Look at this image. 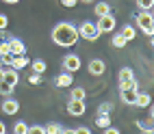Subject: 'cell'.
<instances>
[{
  "instance_id": "obj_5",
  "label": "cell",
  "mask_w": 154,
  "mask_h": 134,
  "mask_svg": "<svg viewBox=\"0 0 154 134\" xmlns=\"http://www.w3.org/2000/svg\"><path fill=\"white\" fill-rule=\"evenodd\" d=\"M85 110H87L85 100H69V104H67V112H69L72 117H83V115H85Z\"/></svg>"
},
{
  "instance_id": "obj_3",
  "label": "cell",
  "mask_w": 154,
  "mask_h": 134,
  "mask_svg": "<svg viewBox=\"0 0 154 134\" xmlns=\"http://www.w3.org/2000/svg\"><path fill=\"white\" fill-rule=\"evenodd\" d=\"M115 26H117V19H115V15H113V13L102 15L98 22H96V28H98L100 35H102V33H113V30H115Z\"/></svg>"
},
{
  "instance_id": "obj_11",
  "label": "cell",
  "mask_w": 154,
  "mask_h": 134,
  "mask_svg": "<svg viewBox=\"0 0 154 134\" xmlns=\"http://www.w3.org/2000/svg\"><path fill=\"white\" fill-rule=\"evenodd\" d=\"M2 80L7 82V85H11V87L15 89V85L20 82V74H17V69H13V67L5 69V74H2Z\"/></svg>"
},
{
  "instance_id": "obj_18",
  "label": "cell",
  "mask_w": 154,
  "mask_h": 134,
  "mask_svg": "<svg viewBox=\"0 0 154 134\" xmlns=\"http://www.w3.org/2000/svg\"><path fill=\"white\" fill-rule=\"evenodd\" d=\"M85 95H87V91L83 87H74L69 93V100H85Z\"/></svg>"
},
{
  "instance_id": "obj_23",
  "label": "cell",
  "mask_w": 154,
  "mask_h": 134,
  "mask_svg": "<svg viewBox=\"0 0 154 134\" xmlns=\"http://www.w3.org/2000/svg\"><path fill=\"white\" fill-rule=\"evenodd\" d=\"M28 132V123L26 121H17L13 126V134H26Z\"/></svg>"
},
{
  "instance_id": "obj_24",
  "label": "cell",
  "mask_w": 154,
  "mask_h": 134,
  "mask_svg": "<svg viewBox=\"0 0 154 134\" xmlns=\"http://www.w3.org/2000/svg\"><path fill=\"white\" fill-rule=\"evenodd\" d=\"M137 7L141 9V11H152L154 0H137Z\"/></svg>"
},
{
  "instance_id": "obj_28",
  "label": "cell",
  "mask_w": 154,
  "mask_h": 134,
  "mask_svg": "<svg viewBox=\"0 0 154 134\" xmlns=\"http://www.w3.org/2000/svg\"><path fill=\"white\" fill-rule=\"evenodd\" d=\"M28 85H42V74H30L28 76Z\"/></svg>"
},
{
  "instance_id": "obj_32",
  "label": "cell",
  "mask_w": 154,
  "mask_h": 134,
  "mask_svg": "<svg viewBox=\"0 0 154 134\" xmlns=\"http://www.w3.org/2000/svg\"><path fill=\"white\" fill-rule=\"evenodd\" d=\"M0 54H9V46H7V41H2V43H0Z\"/></svg>"
},
{
  "instance_id": "obj_27",
  "label": "cell",
  "mask_w": 154,
  "mask_h": 134,
  "mask_svg": "<svg viewBox=\"0 0 154 134\" xmlns=\"http://www.w3.org/2000/svg\"><path fill=\"white\" fill-rule=\"evenodd\" d=\"M0 63H2L5 67H11V63H13V54L9 52V54H0Z\"/></svg>"
},
{
  "instance_id": "obj_9",
  "label": "cell",
  "mask_w": 154,
  "mask_h": 134,
  "mask_svg": "<svg viewBox=\"0 0 154 134\" xmlns=\"http://www.w3.org/2000/svg\"><path fill=\"white\" fill-rule=\"evenodd\" d=\"M0 108H2L5 115H15V112H20V104H17V100H13V97H7Z\"/></svg>"
},
{
  "instance_id": "obj_13",
  "label": "cell",
  "mask_w": 154,
  "mask_h": 134,
  "mask_svg": "<svg viewBox=\"0 0 154 134\" xmlns=\"http://www.w3.org/2000/svg\"><path fill=\"white\" fill-rule=\"evenodd\" d=\"M135 97H137V89H122V93H119V100L128 106L135 104Z\"/></svg>"
},
{
  "instance_id": "obj_2",
  "label": "cell",
  "mask_w": 154,
  "mask_h": 134,
  "mask_svg": "<svg viewBox=\"0 0 154 134\" xmlns=\"http://www.w3.org/2000/svg\"><path fill=\"white\" fill-rule=\"evenodd\" d=\"M137 26L152 39L154 37V17H152V11H141L137 15Z\"/></svg>"
},
{
  "instance_id": "obj_12",
  "label": "cell",
  "mask_w": 154,
  "mask_h": 134,
  "mask_svg": "<svg viewBox=\"0 0 154 134\" xmlns=\"http://www.w3.org/2000/svg\"><path fill=\"white\" fill-rule=\"evenodd\" d=\"M72 71H63V74H59L57 78H54V85L59 87V89H65V87H72Z\"/></svg>"
},
{
  "instance_id": "obj_4",
  "label": "cell",
  "mask_w": 154,
  "mask_h": 134,
  "mask_svg": "<svg viewBox=\"0 0 154 134\" xmlns=\"http://www.w3.org/2000/svg\"><path fill=\"white\" fill-rule=\"evenodd\" d=\"M76 30H78V37H83V39H87V41H96V39L100 37V33H98V28H96L94 22H83Z\"/></svg>"
},
{
  "instance_id": "obj_37",
  "label": "cell",
  "mask_w": 154,
  "mask_h": 134,
  "mask_svg": "<svg viewBox=\"0 0 154 134\" xmlns=\"http://www.w3.org/2000/svg\"><path fill=\"white\" fill-rule=\"evenodd\" d=\"M61 134H76V132H74V130H63Z\"/></svg>"
},
{
  "instance_id": "obj_25",
  "label": "cell",
  "mask_w": 154,
  "mask_h": 134,
  "mask_svg": "<svg viewBox=\"0 0 154 134\" xmlns=\"http://www.w3.org/2000/svg\"><path fill=\"white\" fill-rule=\"evenodd\" d=\"M111 110H113V104L104 102V104H100V106H98V115H111Z\"/></svg>"
},
{
  "instance_id": "obj_26",
  "label": "cell",
  "mask_w": 154,
  "mask_h": 134,
  "mask_svg": "<svg viewBox=\"0 0 154 134\" xmlns=\"http://www.w3.org/2000/svg\"><path fill=\"white\" fill-rule=\"evenodd\" d=\"M111 43H113V46H115V48H124V46L128 43V41H126L124 37H122V35H115V37H113V39H111Z\"/></svg>"
},
{
  "instance_id": "obj_20",
  "label": "cell",
  "mask_w": 154,
  "mask_h": 134,
  "mask_svg": "<svg viewBox=\"0 0 154 134\" xmlns=\"http://www.w3.org/2000/svg\"><path fill=\"white\" fill-rule=\"evenodd\" d=\"M96 126L102 128V130L109 128V126H111V117H109V115H98V117H96Z\"/></svg>"
},
{
  "instance_id": "obj_7",
  "label": "cell",
  "mask_w": 154,
  "mask_h": 134,
  "mask_svg": "<svg viewBox=\"0 0 154 134\" xmlns=\"http://www.w3.org/2000/svg\"><path fill=\"white\" fill-rule=\"evenodd\" d=\"M80 56L78 54H67L65 58H63V67H65V71H78L80 69Z\"/></svg>"
},
{
  "instance_id": "obj_34",
  "label": "cell",
  "mask_w": 154,
  "mask_h": 134,
  "mask_svg": "<svg viewBox=\"0 0 154 134\" xmlns=\"http://www.w3.org/2000/svg\"><path fill=\"white\" fill-rule=\"evenodd\" d=\"M76 134H91V130L89 128H78V130H74Z\"/></svg>"
},
{
  "instance_id": "obj_1",
  "label": "cell",
  "mask_w": 154,
  "mask_h": 134,
  "mask_svg": "<svg viewBox=\"0 0 154 134\" xmlns=\"http://www.w3.org/2000/svg\"><path fill=\"white\" fill-rule=\"evenodd\" d=\"M52 41L61 48H72L78 41V30L74 24L63 22V24H57L52 30Z\"/></svg>"
},
{
  "instance_id": "obj_31",
  "label": "cell",
  "mask_w": 154,
  "mask_h": 134,
  "mask_svg": "<svg viewBox=\"0 0 154 134\" xmlns=\"http://www.w3.org/2000/svg\"><path fill=\"white\" fill-rule=\"evenodd\" d=\"M61 4L67 7V9H74V7L78 4V0H61Z\"/></svg>"
},
{
  "instance_id": "obj_16",
  "label": "cell",
  "mask_w": 154,
  "mask_h": 134,
  "mask_svg": "<svg viewBox=\"0 0 154 134\" xmlns=\"http://www.w3.org/2000/svg\"><path fill=\"white\" fill-rule=\"evenodd\" d=\"M30 69H33V74H44V71H46V61L35 58L33 63H30Z\"/></svg>"
},
{
  "instance_id": "obj_15",
  "label": "cell",
  "mask_w": 154,
  "mask_h": 134,
  "mask_svg": "<svg viewBox=\"0 0 154 134\" xmlns=\"http://www.w3.org/2000/svg\"><path fill=\"white\" fill-rule=\"evenodd\" d=\"M28 65V58H26V54H13V63H11V67L13 69H24Z\"/></svg>"
},
{
  "instance_id": "obj_14",
  "label": "cell",
  "mask_w": 154,
  "mask_h": 134,
  "mask_svg": "<svg viewBox=\"0 0 154 134\" xmlns=\"http://www.w3.org/2000/svg\"><path fill=\"white\" fill-rule=\"evenodd\" d=\"M150 102H152L150 93H139V91H137V97H135V104H132V106H137V108H148Z\"/></svg>"
},
{
  "instance_id": "obj_36",
  "label": "cell",
  "mask_w": 154,
  "mask_h": 134,
  "mask_svg": "<svg viewBox=\"0 0 154 134\" xmlns=\"http://www.w3.org/2000/svg\"><path fill=\"white\" fill-rule=\"evenodd\" d=\"M2 2H7V4H17L20 0H2Z\"/></svg>"
},
{
  "instance_id": "obj_19",
  "label": "cell",
  "mask_w": 154,
  "mask_h": 134,
  "mask_svg": "<svg viewBox=\"0 0 154 134\" xmlns=\"http://www.w3.org/2000/svg\"><path fill=\"white\" fill-rule=\"evenodd\" d=\"M122 37H124L126 41H132V39H135V28H132L130 24H126L124 28H122V33H119Z\"/></svg>"
},
{
  "instance_id": "obj_21",
  "label": "cell",
  "mask_w": 154,
  "mask_h": 134,
  "mask_svg": "<svg viewBox=\"0 0 154 134\" xmlns=\"http://www.w3.org/2000/svg\"><path fill=\"white\" fill-rule=\"evenodd\" d=\"M44 132L46 134H61L63 128H61V123H48V126H44Z\"/></svg>"
},
{
  "instance_id": "obj_38",
  "label": "cell",
  "mask_w": 154,
  "mask_h": 134,
  "mask_svg": "<svg viewBox=\"0 0 154 134\" xmlns=\"http://www.w3.org/2000/svg\"><path fill=\"white\" fill-rule=\"evenodd\" d=\"M143 134H154V130H152V128H148V130H143Z\"/></svg>"
},
{
  "instance_id": "obj_39",
  "label": "cell",
  "mask_w": 154,
  "mask_h": 134,
  "mask_svg": "<svg viewBox=\"0 0 154 134\" xmlns=\"http://www.w3.org/2000/svg\"><path fill=\"white\" fill-rule=\"evenodd\" d=\"M2 74H5V69H2V67H0V80H2Z\"/></svg>"
},
{
  "instance_id": "obj_6",
  "label": "cell",
  "mask_w": 154,
  "mask_h": 134,
  "mask_svg": "<svg viewBox=\"0 0 154 134\" xmlns=\"http://www.w3.org/2000/svg\"><path fill=\"white\" fill-rule=\"evenodd\" d=\"M135 80V71L130 67L119 69V89H130V82Z\"/></svg>"
},
{
  "instance_id": "obj_22",
  "label": "cell",
  "mask_w": 154,
  "mask_h": 134,
  "mask_svg": "<svg viewBox=\"0 0 154 134\" xmlns=\"http://www.w3.org/2000/svg\"><path fill=\"white\" fill-rule=\"evenodd\" d=\"M0 95H5V97H11L13 95V87L7 85L5 80H0Z\"/></svg>"
},
{
  "instance_id": "obj_35",
  "label": "cell",
  "mask_w": 154,
  "mask_h": 134,
  "mask_svg": "<svg viewBox=\"0 0 154 134\" xmlns=\"http://www.w3.org/2000/svg\"><path fill=\"white\" fill-rule=\"evenodd\" d=\"M0 134H7V126H5L2 121H0Z\"/></svg>"
},
{
  "instance_id": "obj_8",
  "label": "cell",
  "mask_w": 154,
  "mask_h": 134,
  "mask_svg": "<svg viewBox=\"0 0 154 134\" xmlns=\"http://www.w3.org/2000/svg\"><path fill=\"white\" fill-rule=\"evenodd\" d=\"M7 46H9V52H11V54H24L26 52V46L17 37H9L7 39Z\"/></svg>"
},
{
  "instance_id": "obj_30",
  "label": "cell",
  "mask_w": 154,
  "mask_h": 134,
  "mask_svg": "<svg viewBox=\"0 0 154 134\" xmlns=\"http://www.w3.org/2000/svg\"><path fill=\"white\" fill-rule=\"evenodd\" d=\"M7 26H9V17L5 13H0V30H7Z\"/></svg>"
},
{
  "instance_id": "obj_33",
  "label": "cell",
  "mask_w": 154,
  "mask_h": 134,
  "mask_svg": "<svg viewBox=\"0 0 154 134\" xmlns=\"http://www.w3.org/2000/svg\"><path fill=\"white\" fill-rule=\"evenodd\" d=\"M104 134H119V130H117V128H111V126H109V128H104Z\"/></svg>"
},
{
  "instance_id": "obj_40",
  "label": "cell",
  "mask_w": 154,
  "mask_h": 134,
  "mask_svg": "<svg viewBox=\"0 0 154 134\" xmlns=\"http://www.w3.org/2000/svg\"><path fill=\"white\" fill-rule=\"evenodd\" d=\"M78 2H94V0H78Z\"/></svg>"
},
{
  "instance_id": "obj_17",
  "label": "cell",
  "mask_w": 154,
  "mask_h": 134,
  "mask_svg": "<svg viewBox=\"0 0 154 134\" xmlns=\"http://www.w3.org/2000/svg\"><path fill=\"white\" fill-rule=\"evenodd\" d=\"M94 11H96V15H98V17H102V15H109V13H111V4H109V2H98Z\"/></svg>"
},
{
  "instance_id": "obj_29",
  "label": "cell",
  "mask_w": 154,
  "mask_h": 134,
  "mask_svg": "<svg viewBox=\"0 0 154 134\" xmlns=\"http://www.w3.org/2000/svg\"><path fill=\"white\" fill-rule=\"evenodd\" d=\"M26 134H46V132H44V126H28Z\"/></svg>"
},
{
  "instance_id": "obj_10",
  "label": "cell",
  "mask_w": 154,
  "mask_h": 134,
  "mask_svg": "<svg viewBox=\"0 0 154 134\" xmlns=\"http://www.w3.org/2000/svg\"><path fill=\"white\" fill-rule=\"evenodd\" d=\"M106 71V65H104V61H100V58H94L89 63V74L91 76H102Z\"/></svg>"
}]
</instances>
